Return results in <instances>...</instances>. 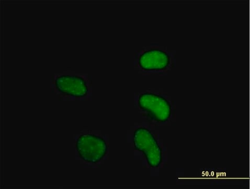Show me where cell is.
<instances>
[{
    "label": "cell",
    "mask_w": 250,
    "mask_h": 189,
    "mask_svg": "<svg viewBox=\"0 0 250 189\" xmlns=\"http://www.w3.org/2000/svg\"><path fill=\"white\" fill-rule=\"evenodd\" d=\"M135 149L145 155L152 168H158L163 162V152L155 137L146 128L137 129L134 134Z\"/></svg>",
    "instance_id": "obj_1"
},
{
    "label": "cell",
    "mask_w": 250,
    "mask_h": 189,
    "mask_svg": "<svg viewBox=\"0 0 250 189\" xmlns=\"http://www.w3.org/2000/svg\"><path fill=\"white\" fill-rule=\"evenodd\" d=\"M140 108L154 121L165 122L170 118L172 107L164 97L156 94L145 93L138 98Z\"/></svg>",
    "instance_id": "obj_2"
},
{
    "label": "cell",
    "mask_w": 250,
    "mask_h": 189,
    "mask_svg": "<svg viewBox=\"0 0 250 189\" xmlns=\"http://www.w3.org/2000/svg\"><path fill=\"white\" fill-rule=\"evenodd\" d=\"M76 148L79 156L83 161L96 164L105 157L108 147L104 138L87 134L79 137L76 142Z\"/></svg>",
    "instance_id": "obj_3"
},
{
    "label": "cell",
    "mask_w": 250,
    "mask_h": 189,
    "mask_svg": "<svg viewBox=\"0 0 250 189\" xmlns=\"http://www.w3.org/2000/svg\"><path fill=\"white\" fill-rule=\"evenodd\" d=\"M55 89L64 96L83 98L87 96L89 87L85 80L77 75H61L54 79Z\"/></svg>",
    "instance_id": "obj_4"
},
{
    "label": "cell",
    "mask_w": 250,
    "mask_h": 189,
    "mask_svg": "<svg viewBox=\"0 0 250 189\" xmlns=\"http://www.w3.org/2000/svg\"><path fill=\"white\" fill-rule=\"evenodd\" d=\"M140 68L145 71H161L171 63V56L163 50L150 49L140 54L138 59Z\"/></svg>",
    "instance_id": "obj_5"
}]
</instances>
